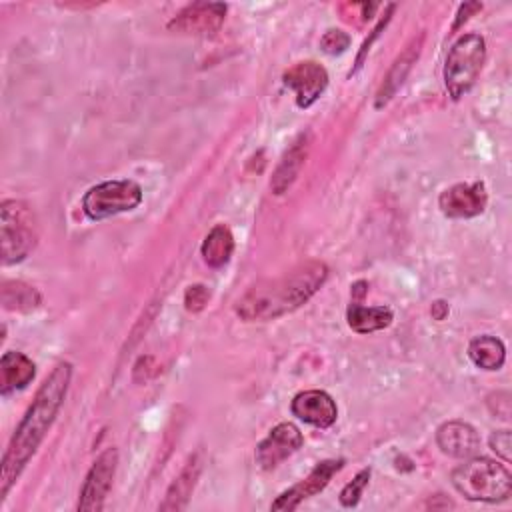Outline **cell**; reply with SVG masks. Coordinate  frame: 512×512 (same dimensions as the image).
Segmentation results:
<instances>
[{
    "mask_svg": "<svg viewBox=\"0 0 512 512\" xmlns=\"http://www.w3.org/2000/svg\"><path fill=\"white\" fill-rule=\"evenodd\" d=\"M72 380V364L70 362H58L54 370L48 374V378L38 388L32 404L28 406L24 418L16 426L8 448L2 458V470H0V502L8 496L10 488L30 462V458L36 454L38 446L46 438L50 426L54 424L68 386Z\"/></svg>",
    "mask_w": 512,
    "mask_h": 512,
    "instance_id": "1",
    "label": "cell"
},
{
    "mask_svg": "<svg viewBox=\"0 0 512 512\" xmlns=\"http://www.w3.org/2000/svg\"><path fill=\"white\" fill-rule=\"evenodd\" d=\"M326 278L328 266L324 262H304L280 278L252 286L236 302V314L244 322L274 320L304 306L320 290Z\"/></svg>",
    "mask_w": 512,
    "mask_h": 512,
    "instance_id": "2",
    "label": "cell"
},
{
    "mask_svg": "<svg viewBox=\"0 0 512 512\" xmlns=\"http://www.w3.org/2000/svg\"><path fill=\"white\" fill-rule=\"evenodd\" d=\"M452 486L468 500L502 502L512 492V476L504 464L490 458H466L450 474Z\"/></svg>",
    "mask_w": 512,
    "mask_h": 512,
    "instance_id": "3",
    "label": "cell"
},
{
    "mask_svg": "<svg viewBox=\"0 0 512 512\" xmlns=\"http://www.w3.org/2000/svg\"><path fill=\"white\" fill-rule=\"evenodd\" d=\"M486 60V40L478 32L462 34L448 50L444 64V86L452 100L470 92Z\"/></svg>",
    "mask_w": 512,
    "mask_h": 512,
    "instance_id": "4",
    "label": "cell"
},
{
    "mask_svg": "<svg viewBox=\"0 0 512 512\" xmlns=\"http://www.w3.org/2000/svg\"><path fill=\"white\" fill-rule=\"evenodd\" d=\"M38 242V224L32 208L22 200L0 204V244L2 264L22 262Z\"/></svg>",
    "mask_w": 512,
    "mask_h": 512,
    "instance_id": "5",
    "label": "cell"
},
{
    "mask_svg": "<svg viewBox=\"0 0 512 512\" xmlns=\"http://www.w3.org/2000/svg\"><path fill=\"white\" fill-rule=\"evenodd\" d=\"M142 196V188L134 180H106L86 190L82 210L90 220H104L138 208Z\"/></svg>",
    "mask_w": 512,
    "mask_h": 512,
    "instance_id": "6",
    "label": "cell"
},
{
    "mask_svg": "<svg viewBox=\"0 0 512 512\" xmlns=\"http://www.w3.org/2000/svg\"><path fill=\"white\" fill-rule=\"evenodd\" d=\"M118 466V450L106 448L90 466L78 500V512H100L104 500L112 488V480Z\"/></svg>",
    "mask_w": 512,
    "mask_h": 512,
    "instance_id": "7",
    "label": "cell"
},
{
    "mask_svg": "<svg viewBox=\"0 0 512 512\" xmlns=\"http://www.w3.org/2000/svg\"><path fill=\"white\" fill-rule=\"evenodd\" d=\"M282 82L286 88H290L294 92L298 108H308L326 90L328 72L322 64H318L314 60H304V62L292 64L282 74Z\"/></svg>",
    "mask_w": 512,
    "mask_h": 512,
    "instance_id": "8",
    "label": "cell"
},
{
    "mask_svg": "<svg viewBox=\"0 0 512 512\" xmlns=\"http://www.w3.org/2000/svg\"><path fill=\"white\" fill-rule=\"evenodd\" d=\"M302 442V432L292 422H280L256 446L254 458L262 470H272L280 462L290 458L294 452H298Z\"/></svg>",
    "mask_w": 512,
    "mask_h": 512,
    "instance_id": "9",
    "label": "cell"
},
{
    "mask_svg": "<svg viewBox=\"0 0 512 512\" xmlns=\"http://www.w3.org/2000/svg\"><path fill=\"white\" fill-rule=\"evenodd\" d=\"M226 18V4L194 2L182 8L170 22L168 30L178 34H214Z\"/></svg>",
    "mask_w": 512,
    "mask_h": 512,
    "instance_id": "10",
    "label": "cell"
},
{
    "mask_svg": "<svg viewBox=\"0 0 512 512\" xmlns=\"http://www.w3.org/2000/svg\"><path fill=\"white\" fill-rule=\"evenodd\" d=\"M488 204V192L484 182H460L446 188L438 206L448 218H474L484 212Z\"/></svg>",
    "mask_w": 512,
    "mask_h": 512,
    "instance_id": "11",
    "label": "cell"
},
{
    "mask_svg": "<svg viewBox=\"0 0 512 512\" xmlns=\"http://www.w3.org/2000/svg\"><path fill=\"white\" fill-rule=\"evenodd\" d=\"M342 466H344V460H342V458L318 462V464L312 468V472H310L304 480H300L298 484H294L292 488H288L286 492H282V494L270 504V508H272V510H294V508H298L302 500H306V498H310V496L322 492V490L328 486V482L332 480V476L342 470Z\"/></svg>",
    "mask_w": 512,
    "mask_h": 512,
    "instance_id": "12",
    "label": "cell"
},
{
    "mask_svg": "<svg viewBox=\"0 0 512 512\" xmlns=\"http://www.w3.org/2000/svg\"><path fill=\"white\" fill-rule=\"evenodd\" d=\"M290 410L296 418L316 428H330L338 418L334 398L324 390H304L292 398Z\"/></svg>",
    "mask_w": 512,
    "mask_h": 512,
    "instance_id": "13",
    "label": "cell"
},
{
    "mask_svg": "<svg viewBox=\"0 0 512 512\" xmlns=\"http://www.w3.org/2000/svg\"><path fill=\"white\" fill-rule=\"evenodd\" d=\"M438 448L452 458H470L480 448V436L476 428L462 420H448L436 430Z\"/></svg>",
    "mask_w": 512,
    "mask_h": 512,
    "instance_id": "14",
    "label": "cell"
},
{
    "mask_svg": "<svg viewBox=\"0 0 512 512\" xmlns=\"http://www.w3.org/2000/svg\"><path fill=\"white\" fill-rule=\"evenodd\" d=\"M308 148H310V134H300L292 144L290 148L282 154L278 166L274 168V174L270 178V188L276 196L284 194L292 184L294 180L298 178L304 162H306V154H308Z\"/></svg>",
    "mask_w": 512,
    "mask_h": 512,
    "instance_id": "15",
    "label": "cell"
},
{
    "mask_svg": "<svg viewBox=\"0 0 512 512\" xmlns=\"http://www.w3.org/2000/svg\"><path fill=\"white\" fill-rule=\"evenodd\" d=\"M36 376L34 362L22 352H4L0 358V392L8 396L16 390H24Z\"/></svg>",
    "mask_w": 512,
    "mask_h": 512,
    "instance_id": "16",
    "label": "cell"
},
{
    "mask_svg": "<svg viewBox=\"0 0 512 512\" xmlns=\"http://www.w3.org/2000/svg\"><path fill=\"white\" fill-rule=\"evenodd\" d=\"M200 470H202V462H200L198 454H194L186 462V466L180 470V474L174 478V482L168 486L164 502L158 506V510L176 512V510L186 508V504H188V500H190V496H192V492L196 488Z\"/></svg>",
    "mask_w": 512,
    "mask_h": 512,
    "instance_id": "17",
    "label": "cell"
},
{
    "mask_svg": "<svg viewBox=\"0 0 512 512\" xmlns=\"http://www.w3.org/2000/svg\"><path fill=\"white\" fill-rule=\"evenodd\" d=\"M392 310L388 306H362L360 302L352 300L346 310L348 326L358 334H370L384 330L392 324Z\"/></svg>",
    "mask_w": 512,
    "mask_h": 512,
    "instance_id": "18",
    "label": "cell"
},
{
    "mask_svg": "<svg viewBox=\"0 0 512 512\" xmlns=\"http://www.w3.org/2000/svg\"><path fill=\"white\" fill-rule=\"evenodd\" d=\"M232 252H234V236H232L230 228L224 224L212 226L200 246L202 260L210 268H222L224 264H228Z\"/></svg>",
    "mask_w": 512,
    "mask_h": 512,
    "instance_id": "19",
    "label": "cell"
},
{
    "mask_svg": "<svg viewBox=\"0 0 512 512\" xmlns=\"http://www.w3.org/2000/svg\"><path fill=\"white\" fill-rule=\"evenodd\" d=\"M468 358L474 362V366L494 372L504 366L506 360V348L500 338L482 334L470 340L468 344Z\"/></svg>",
    "mask_w": 512,
    "mask_h": 512,
    "instance_id": "20",
    "label": "cell"
},
{
    "mask_svg": "<svg viewBox=\"0 0 512 512\" xmlns=\"http://www.w3.org/2000/svg\"><path fill=\"white\" fill-rule=\"evenodd\" d=\"M418 46H420V44L408 46V48L396 58V62H394L392 68L388 70V74H386V78H384V82H382V86H380V90H378V94H376V106H384V104L394 96V92L402 86V82H404L406 74L410 72L414 60L418 58V52H420Z\"/></svg>",
    "mask_w": 512,
    "mask_h": 512,
    "instance_id": "21",
    "label": "cell"
},
{
    "mask_svg": "<svg viewBox=\"0 0 512 512\" xmlns=\"http://www.w3.org/2000/svg\"><path fill=\"white\" fill-rule=\"evenodd\" d=\"M2 306L6 310L30 312L40 306V294L34 286L24 284L20 280H4L2 282Z\"/></svg>",
    "mask_w": 512,
    "mask_h": 512,
    "instance_id": "22",
    "label": "cell"
},
{
    "mask_svg": "<svg viewBox=\"0 0 512 512\" xmlns=\"http://www.w3.org/2000/svg\"><path fill=\"white\" fill-rule=\"evenodd\" d=\"M370 480V468H362L342 490H340V504L344 508H352L360 502V496Z\"/></svg>",
    "mask_w": 512,
    "mask_h": 512,
    "instance_id": "23",
    "label": "cell"
},
{
    "mask_svg": "<svg viewBox=\"0 0 512 512\" xmlns=\"http://www.w3.org/2000/svg\"><path fill=\"white\" fill-rule=\"evenodd\" d=\"M320 46L326 54H342L350 46V36L344 30L332 28L324 32V36L320 38Z\"/></svg>",
    "mask_w": 512,
    "mask_h": 512,
    "instance_id": "24",
    "label": "cell"
},
{
    "mask_svg": "<svg viewBox=\"0 0 512 512\" xmlns=\"http://www.w3.org/2000/svg\"><path fill=\"white\" fill-rule=\"evenodd\" d=\"M210 300V290L202 284L188 286L184 292V306L188 312H200Z\"/></svg>",
    "mask_w": 512,
    "mask_h": 512,
    "instance_id": "25",
    "label": "cell"
},
{
    "mask_svg": "<svg viewBox=\"0 0 512 512\" xmlns=\"http://www.w3.org/2000/svg\"><path fill=\"white\" fill-rule=\"evenodd\" d=\"M490 448L500 456L504 462L512 460V436L510 430H496L490 434Z\"/></svg>",
    "mask_w": 512,
    "mask_h": 512,
    "instance_id": "26",
    "label": "cell"
},
{
    "mask_svg": "<svg viewBox=\"0 0 512 512\" xmlns=\"http://www.w3.org/2000/svg\"><path fill=\"white\" fill-rule=\"evenodd\" d=\"M448 312H450V306L444 302V300H436V302H432V306H430V314H432V318L434 320H444L446 316H448Z\"/></svg>",
    "mask_w": 512,
    "mask_h": 512,
    "instance_id": "27",
    "label": "cell"
}]
</instances>
